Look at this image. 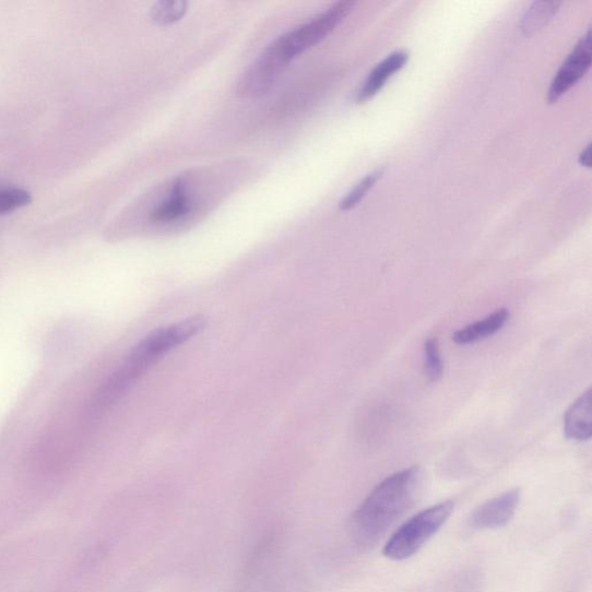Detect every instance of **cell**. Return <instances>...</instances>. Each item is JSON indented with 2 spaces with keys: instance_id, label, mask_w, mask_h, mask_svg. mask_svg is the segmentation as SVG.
I'll return each mask as SVG.
<instances>
[{
  "instance_id": "1",
  "label": "cell",
  "mask_w": 592,
  "mask_h": 592,
  "mask_svg": "<svg viewBox=\"0 0 592 592\" xmlns=\"http://www.w3.org/2000/svg\"><path fill=\"white\" fill-rule=\"evenodd\" d=\"M208 324L202 315L152 331L129 353L125 363L96 394L92 414H98L120 401L125 393L168 353L201 333Z\"/></svg>"
},
{
  "instance_id": "2",
  "label": "cell",
  "mask_w": 592,
  "mask_h": 592,
  "mask_svg": "<svg viewBox=\"0 0 592 592\" xmlns=\"http://www.w3.org/2000/svg\"><path fill=\"white\" fill-rule=\"evenodd\" d=\"M421 483L417 466L393 473L372 489L352 519L355 541L364 546L378 544L416 501Z\"/></svg>"
},
{
  "instance_id": "3",
  "label": "cell",
  "mask_w": 592,
  "mask_h": 592,
  "mask_svg": "<svg viewBox=\"0 0 592 592\" xmlns=\"http://www.w3.org/2000/svg\"><path fill=\"white\" fill-rule=\"evenodd\" d=\"M354 2H340L272 43L251 67L262 81L275 84L295 58L319 45L353 10Z\"/></svg>"
},
{
  "instance_id": "4",
  "label": "cell",
  "mask_w": 592,
  "mask_h": 592,
  "mask_svg": "<svg viewBox=\"0 0 592 592\" xmlns=\"http://www.w3.org/2000/svg\"><path fill=\"white\" fill-rule=\"evenodd\" d=\"M452 501L434 505L401 525L383 548V555L393 561H404L418 554L436 536L452 514Z\"/></svg>"
},
{
  "instance_id": "5",
  "label": "cell",
  "mask_w": 592,
  "mask_h": 592,
  "mask_svg": "<svg viewBox=\"0 0 592 592\" xmlns=\"http://www.w3.org/2000/svg\"><path fill=\"white\" fill-rule=\"evenodd\" d=\"M591 66L590 31L580 39L573 51L569 54L565 63L552 81L547 100L554 104L587 73Z\"/></svg>"
},
{
  "instance_id": "6",
  "label": "cell",
  "mask_w": 592,
  "mask_h": 592,
  "mask_svg": "<svg viewBox=\"0 0 592 592\" xmlns=\"http://www.w3.org/2000/svg\"><path fill=\"white\" fill-rule=\"evenodd\" d=\"M521 500L520 489H511L488 500L470 518V526L477 530H493L506 526L516 517Z\"/></svg>"
},
{
  "instance_id": "7",
  "label": "cell",
  "mask_w": 592,
  "mask_h": 592,
  "mask_svg": "<svg viewBox=\"0 0 592 592\" xmlns=\"http://www.w3.org/2000/svg\"><path fill=\"white\" fill-rule=\"evenodd\" d=\"M191 205L187 181L177 179L167 199L151 212L150 221L155 224L180 221L191 212Z\"/></svg>"
},
{
  "instance_id": "8",
  "label": "cell",
  "mask_w": 592,
  "mask_h": 592,
  "mask_svg": "<svg viewBox=\"0 0 592 592\" xmlns=\"http://www.w3.org/2000/svg\"><path fill=\"white\" fill-rule=\"evenodd\" d=\"M409 61V52L398 50L387 56L382 62L372 69L358 92V103H365L383 88L389 79L401 71Z\"/></svg>"
},
{
  "instance_id": "9",
  "label": "cell",
  "mask_w": 592,
  "mask_h": 592,
  "mask_svg": "<svg viewBox=\"0 0 592 592\" xmlns=\"http://www.w3.org/2000/svg\"><path fill=\"white\" fill-rule=\"evenodd\" d=\"M565 436L568 440L588 441L592 437V393L588 389L568 409L565 423Z\"/></svg>"
},
{
  "instance_id": "10",
  "label": "cell",
  "mask_w": 592,
  "mask_h": 592,
  "mask_svg": "<svg viewBox=\"0 0 592 592\" xmlns=\"http://www.w3.org/2000/svg\"><path fill=\"white\" fill-rule=\"evenodd\" d=\"M509 312L501 308L487 316V318L472 323L452 335V341L459 345H470L492 338L508 322Z\"/></svg>"
},
{
  "instance_id": "11",
  "label": "cell",
  "mask_w": 592,
  "mask_h": 592,
  "mask_svg": "<svg viewBox=\"0 0 592 592\" xmlns=\"http://www.w3.org/2000/svg\"><path fill=\"white\" fill-rule=\"evenodd\" d=\"M188 11V3L183 0H168L156 3L151 10V19L161 26L179 23Z\"/></svg>"
},
{
  "instance_id": "12",
  "label": "cell",
  "mask_w": 592,
  "mask_h": 592,
  "mask_svg": "<svg viewBox=\"0 0 592 592\" xmlns=\"http://www.w3.org/2000/svg\"><path fill=\"white\" fill-rule=\"evenodd\" d=\"M384 169H377L364 177V179L344 197L340 204L342 211H348L357 206L366 197L368 191L381 179Z\"/></svg>"
},
{
  "instance_id": "13",
  "label": "cell",
  "mask_w": 592,
  "mask_h": 592,
  "mask_svg": "<svg viewBox=\"0 0 592 592\" xmlns=\"http://www.w3.org/2000/svg\"><path fill=\"white\" fill-rule=\"evenodd\" d=\"M424 365L429 381L437 382L442 378L443 360L441 357L440 344L437 339H429L425 342Z\"/></svg>"
},
{
  "instance_id": "14",
  "label": "cell",
  "mask_w": 592,
  "mask_h": 592,
  "mask_svg": "<svg viewBox=\"0 0 592 592\" xmlns=\"http://www.w3.org/2000/svg\"><path fill=\"white\" fill-rule=\"evenodd\" d=\"M559 7V3H535L523 17L522 31L530 33L538 29L555 15Z\"/></svg>"
},
{
  "instance_id": "15",
  "label": "cell",
  "mask_w": 592,
  "mask_h": 592,
  "mask_svg": "<svg viewBox=\"0 0 592 592\" xmlns=\"http://www.w3.org/2000/svg\"><path fill=\"white\" fill-rule=\"evenodd\" d=\"M32 202V194L19 188L0 189V214L24 208Z\"/></svg>"
},
{
  "instance_id": "16",
  "label": "cell",
  "mask_w": 592,
  "mask_h": 592,
  "mask_svg": "<svg viewBox=\"0 0 592 592\" xmlns=\"http://www.w3.org/2000/svg\"><path fill=\"white\" fill-rule=\"evenodd\" d=\"M580 164L590 167V146L588 145L580 155Z\"/></svg>"
}]
</instances>
